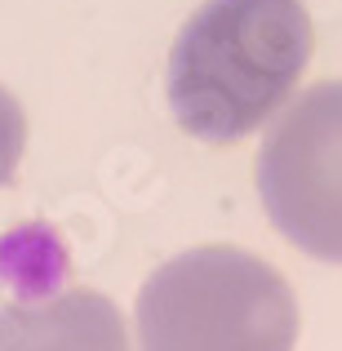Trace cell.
<instances>
[{
    "mask_svg": "<svg viewBox=\"0 0 342 351\" xmlns=\"http://www.w3.org/2000/svg\"><path fill=\"white\" fill-rule=\"evenodd\" d=\"M134 325L138 351H293L298 302L271 263L200 245L147 276Z\"/></svg>",
    "mask_w": 342,
    "mask_h": 351,
    "instance_id": "2",
    "label": "cell"
},
{
    "mask_svg": "<svg viewBox=\"0 0 342 351\" xmlns=\"http://www.w3.org/2000/svg\"><path fill=\"white\" fill-rule=\"evenodd\" d=\"M0 351H129V334L107 293L58 289L0 307Z\"/></svg>",
    "mask_w": 342,
    "mask_h": 351,
    "instance_id": "4",
    "label": "cell"
},
{
    "mask_svg": "<svg viewBox=\"0 0 342 351\" xmlns=\"http://www.w3.org/2000/svg\"><path fill=\"white\" fill-rule=\"evenodd\" d=\"M258 196L302 254L342 263V80L298 94L258 152Z\"/></svg>",
    "mask_w": 342,
    "mask_h": 351,
    "instance_id": "3",
    "label": "cell"
},
{
    "mask_svg": "<svg viewBox=\"0 0 342 351\" xmlns=\"http://www.w3.org/2000/svg\"><path fill=\"white\" fill-rule=\"evenodd\" d=\"M302 0H205L169 49L173 120L200 143H240L271 120L311 62Z\"/></svg>",
    "mask_w": 342,
    "mask_h": 351,
    "instance_id": "1",
    "label": "cell"
},
{
    "mask_svg": "<svg viewBox=\"0 0 342 351\" xmlns=\"http://www.w3.org/2000/svg\"><path fill=\"white\" fill-rule=\"evenodd\" d=\"M23 147H27V116L23 103L0 85V187L14 182L18 160H23Z\"/></svg>",
    "mask_w": 342,
    "mask_h": 351,
    "instance_id": "5",
    "label": "cell"
}]
</instances>
